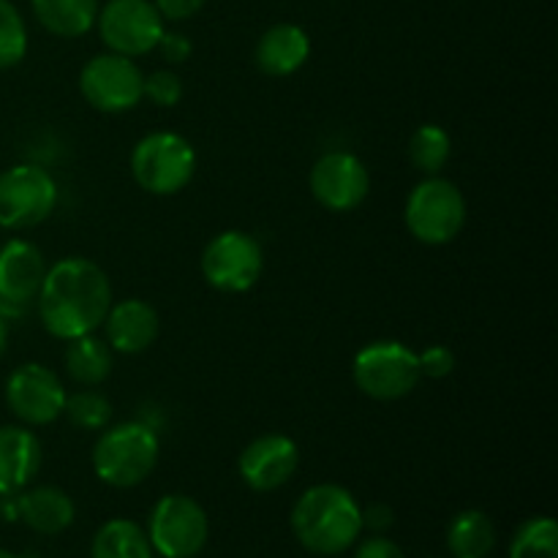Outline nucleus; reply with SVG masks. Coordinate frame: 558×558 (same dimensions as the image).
<instances>
[{"instance_id":"nucleus-7","label":"nucleus","mask_w":558,"mask_h":558,"mask_svg":"<svg viewBox=\"0 0 558 558\" xmlns=\"http://www.w3.org/2000/svg\"><path fill=\"white\" fill-rule=\"evenodd\" d=\"M147 539L161 558H194L210 539V521L199 501L185 494H169L153 507Z\"/></svg>"},{"instance_id":"nucleus-35","label":"nucleus","mask_w":558,"mask_h":558,"mask_svg":"<svg viewBox=\"0 0 558 558\" xmlns=\"http://www.w3.org/2000/svg\"><path fill=\"white\" fill-rule=\"evenodd\" d=\"M5 347H9V325H5V319L0 316V357L5 354Z\"/></svg>"},{"instance_id":"nucleus-10","label":"nucleus","mask_w":558,"mask_h":558,"mask_svg":"<svg viewBox=\"0 0 558 558\" xmlns=\"http://www.w3.org/2000/svg\"><path fill=\"white\" fill-rule=\"evenodd\" d=\"M262 267L265 256L259 240L243 229H227L216 234L202 251V276L218 292H248L259 281Z\"/></svg>"},{"instance_id":"nucleus-31","label":"nucleus","mask_w":558,"mask_h":558,"mask_svg":"<svg viewBox=\"0 0 558 558\" xmlns=\"http://www.w3.org/2000/svg\"><path fill=\"white\" fill-rule=\"evenodd\" d=\"M357 550H354V558H407L403 556L401 545L387 539L385 534H374V537L363 539V543H354Z\"/></svg>"},{"instance_id":"nucleus-3","label":"nucleus","mask_w":558,"mask_h":558,"mask_svg":"<svg viewBox=\"0 0 558 558\" xmlns=\"http://www.w3.org/2000/svg\"><path fill=\"white\" fill-rule=\"evenodd\" d=\"M161 441L145 423H118L104 428L93 447V472L109 488H136L158 466Z\"/></svg>"},{"instance_id":"nucleus-23","label":"nucleus","mask_w":558,"mask_h":558,"mask_svg":"<svg viewBox=\"0 0 558 558\" xmlns=\"http://www.w3.org/2000/svg\"><path fill=\"white\" fill-rule=\"evenodd\" d=\"M90 558H156V550L140 523L112 518L93 537Z\"/></svg>"},{"instance_id":"nucleus-36","label":"nucleus","mask_w":558,"mask_h":558,"mask_svg":"<svg viewBox=\"0 0 558 558\" xmlns=\"http://www.w3.org/2000/svg\"><path fill=\"white\" fill-rule=\"evenodd\" d=\"M0 558H20V556H14V554H9V550L0 548Z\"/></svg>"},{"instance_id":"nucleus-21","label":"nucleus","mask_w":558,"mask_h":558,"mask_svg":"<svg viewBox=\"0 0 558 558\" xmlns=\"http://www.w3.org/2000/svg\"><path fill=\"white\" fill-rule=\"evenodd\" d=\"M65 371H69L71 379L82 387H96L101 381H107V376L112 374V349L104 338H98L96 332L90 336H80L65 341Z\"/></svg>"},{"instance_id":"nucleus-33","label":"nucleus","mask_w":558,"mask_h":558,"mask_svg":"<svg viewBox=\"0 0 558 558\" xmlns=\"http://www.w3.org/2000/svg\"><path fill=\"white\" fill-rule=\"evenodd\" d=\"M207 0H153L158 14L169 22H185L194 14H199Z\"/></svg>"},{"instance_id":"nucleus-11","label":"nucleus","mask_w":558,"mask_h":558,"mask_svg":"<svg viewBox=\"0 0 558 558\" xmlns=\"http://www.w3.org/2000/svg\"><path fill=\"white\" fill-rule=\"evenodd\" d=\"M96 27L109 52L142 58L156 49L163 33V16L153 0H107L98 9Z\"/></svg>"},{"instance_id":"nucleus-17","label":"nucleus","mask_w":558,"mask_h":558,"mask_svg":"<svg viewBox=\"0 0 558 558\" xmlns=\"http://www.w3.org/2000/svg\"><path fill=\"white\" fill-rule=\"evenodd\" d=\"M41 441L27 425L0 428V496H14L33 483L41 469Z\"/></svg>"},{"instance_id":"nucleus-34","label":"nucleus","mask_w":558,"mask_h":558,"mask_svg":"<svg viewBox=\"0 0 558 558\" xmlns=\"http://www.w3.org/2000/svg\"><path fill=\"white\" fill-rule=\"evenodd\" d=\"M0 518L9 523L20 521V512H16V494L14 496H0Z\"/></svg>"},{"instance_id":"nucleus-13","label":"nucleus","mask_w":558,"mask_h":558,"mask_svg":"<svg viewBox=\"0 0 558 558\" xmlns=\"http://www.w3.org/2000/svg\"><path fill=\"white\" fill-rule=\"evenodd\" d=\"M311 194L325 210L352 213L365 202L371 191V174L354 153L332 150L325 153L311 167Z\"/></svg>"},{"instance_id":"nucleus-2","label":"nucleus","mask_w":558,"mask_h":558,"mask_svg":"<svg viewBox=\"0 0 558 558\" xmlns=\"http://www.w3.org/2000/svg\"><path fill=\"white\" fill-rule=\"evenodd\" d=\"M363 507L347 488L322 483L305 490L292 507V532L298 543L314 556H338L354 548L363 534Z\"/></svg>"},{"instance_id":"nucleus-27","label":"nucleus","mask_w":558,"mask_h":558,"mask_svg":"<svg viewBox=\"0 0 558 558\" xmlns=\"http://www.w3.org/2000/svg\"><path fill=\"white\" fill-rule=\"evenodd\" d=\"M27 54V27L11 0H0V71L14 69Z\"/></svg>"},{"instance_id":"nucleus-29","label":"nucleus","mask_w":558,"mask_h":558,"mask_svg":"<svg viewBox=\"0 0 558 558\" xmlns=\"http://www.w3.org/2000/svg\"><path fill=\"white\" fill-rule=\"evenodd\" d=\"M420 360V374L428 379H445L456 371V354L447 347H428L425 352L417 354Z\"/></svg>"},{"instance_id":"nucleus-14","label":"nucleus","mask_w":558,"mask_h":558,"mask_svg":"<svg viewBox=\"0 0 558 558\" xmlns=\"http://www.w3.org/2000/svg\"><path fill=\"white\" fill-rule=\"evenodd\" d=\"M300 447L283 434H265L245 445L238 458V472L243 483L256 494H270L283 488L298 474Z\"/></svg>"},{"instance_id":"nucleus-15","label":"nucleus","mask_w":558,"mask_h":558,"mask_svg":"<svg viewBox=\"0 0 558 558\" xmlns=\"http://www.w3.org/2000/svg\"><path fill=\"white\" fill-rule=\"evenodd\" d=\"M47 262L31 240H9L0 248V300L25 308L41 292Z\"/></svg>"},{"instance_id":"nucleus-8","label":"nucleus","mask_w":558,"mask_h":558,"mask_svg":"<svg viewBox=\"0 0 558 558\" xmlns=\"http://www.w3.org/2000/svg\"><path fill=\"white\" fill-rule=\"evenodd\" d=\"M58 207V183L36 163H16L0 172V227L31 229Z\"/></svg>"},{"instance_id":"nucleus-25","label":"nucleus","mask_w":558,"mask_h":558,"mask_svg":"<svg viewBox=\"0 0 558 558\" xmlns=\"http://www.w3.org/2000/svg\"><path fill=\"white\" fill-rule=\"evenodd\" d=\"M510 558H558V526L554 518L537 515L518 526Z\"/></svg>"},{"instance_id":"nucleus-32","label":"nucleus","mask_w":558,"mask_h":558,"mask_svg":"<svg viewBox=\"0 0 558 558\" xmlns=\"http://www.w3.org/2000/svg\"><path fill=\"white\" fill-rule=\"evenodd\" d=\"M360 518H363V529H368L371 534H385L390 532L392 523H396V512H392L390 505H381V501H374L365 510H360Z\"/></svg>"},{"instance_id":"nucleus-18","label":"nucleus","mask_w":558,"mask_h":558,"mask_svg":"<svg viewBox=\"0 0 558 558\" xmlns=\"http://www.w3.org/2000/svg\"><path fill=\"white\" fill-rule=\"evenodd\" d=\"M311 58V38L308 33L292 22H281L262 33L256 41L254 60L262 74L267 76H289L305 65Z\"/></svg>"},{"instance_id":"nucleus-12","label":"nucleus","mask_w":558,"mask_h":558,"mask_svg":"<svg viewBox=\"0 0 558 558\" xmlns=\"http://www.w3.org/2000/svg\"><path fill=\"white\" fill-rule=\"evenodd\" d=\"M5 403L22 425L38 428L63 417L65 387L47 365L25 363L5 379Z\"/></svg>"},{"instance_id":"nucleus-20","label":"nucleus","mask_w":558,"mask_h":558,"mask_svg":"<svg viewBox=\"0 0 558 558\" xmlns=\"http://www.w3.org/2000/svg\"><path fill=\"white\" fill-rule=\"evenodd\" d=\"M33 14L52 36L80 38L96 27L98 0H31Z\"/></svg>"},{"instance_id":"nucleus-24","label":"nucleus","mask_w":558,"mask_h":558,"mask_svg":"<svg viewBox=\"0 0 558 558\" xmlns=\"http://www.w3.org/2000/svg\"><path fill=\"white\" fill-rule=\"evenodd\" d=\"M452 156V140L441 125L425 123L409 140V161L425 178H434L447 167Z\"/></svg>"},{"instance_id":"nucleus-37","label":"nucleus","mask_w":558,"mask_h":558,"mask_svg":"<svg viewBox=\"0 0 558 558\" xmlns=\"http://www.w3.org/2000/svg\"><path fill=\"white\" fill-rule=\"evenodd\" d=\"M434 558H445V556H434Z\"/></svg>"},{"instance_id":"nucleus-1","label":"nucleus","mask_w":558,"mask_h":558,"mask_svg":"<svg viewBox=\"0 0 558 558\" xmlns=\"http://www.w3.org/2000/svg\"><path fill=\"white\" fill-rule=\"evenodd\" d=\"M36 303L44 330L60 341H71L104 325L112 305V287L96 262L69 256L49 267Z\"/></svg>"},{"instance_id":"nucleus-30","label":"nucleus","mask_w":558,"mask_h":558,"mask_svg":"<svg viewBox=\"0 0 558 558\" xmlns=\"http://www.w3.org/2000/svg\"><path fill=\"white\" fill-rule=\"evenodd\" d=\"M156 49L161 52V58L172 65H183L185 60L191 58V52H194L189 36H183V33L178 31H163L161 38H158Z\"/></svg>"},{"instance_id":"nucleus-9","label":"nucleus","mask_w":558,"mask_h":558,"mask_svg":"<svg viewBox=\"0 0 558 558\" xmlns=\"http://www.w3.org/2000/svg\"><path fill=\"white\" fill-rule=\"evenodd\" d=\"M80 93L98 112H131L145 98V74L134 58L114 52L96 54L80 71Z\"/></svg>"},{"instance_id":"nucleus-28","label":"nucleus","mask_w":558,"mask_h":558,"mask_svg":"<svg viewBox=\"0 0 558 558\" xmlns=\"http://www.w3.org/2000/svg\"><path fill=\"white\" fill-rule=\"evenodd\" d=\"M183 90L185 87L180 74H174V71L169 69L153 71L150 76H145V96L161 109L178 107L180 98H183Z\"/></svg>"},{"instance_id":"nucleus-4","label":"nucleus","mask_w":558,"mask_h":558,"mask_svg":"<svg viewBox=\"0 0 558 558\" xmlns=\"http://www.w3.org/2000/svg\"><path fill=\"white\" fill-rule=\"evenodd\" d=\"M196 150L185 136L156 131L136 142L131 153V174L136 185L153 196H174L194 180Z\"/></svg>"},{"instance_id":"nucleus-5","label":"nucleus","mask_w":558,"mask_h":558,"mask_svg":"<svg viewBox=\"0 0 558 558\" xmlns=\"http://www.w3.org/2000/svg\"><path fill=\"white\" fill-rule=\"evenodd\" d=\"M409 234L425 245H447L466 223V199L452 180L425 178L414 185L403 213Z\"/></svg>"},{"instance_id":"nucleus-26","label":"nucleus","mask_w":558,"mask_h":558,"mask_svg":"<svg viewBox=\"0 0 558 558\" xmlns=\"http://www.w3.org/2000/svg\"><path fill=\"white\" fill-rule=\"evenodd\" d=\"M63 414L74 428L104 430L109 420H112V403H109L107 396L96 390H76L71 396L65 392Z\"/></svg>"},{"instance_id":"nucleus-6","label":"nucleus","mask_w":558,"mask_h":558,"mask_svg":"<svg viewBox=\"0 0 558 558\" xmlns=\"http://www.w3.org/2000/svg\"><path fill=\"white\" fill-rule=\"evenodd\" d=\"M354 385L374 401H401L420 385L417 352L401 341H374L354 354Z\"/></svg>"},{"instance_id":"nucleus-19","label":"nucleus","mask_w":558,"mask_h":558,"mask_svg":"<svg viewBox=\"0 0 558 558\" xmlns=\"http://www.w3.org/2000/svg\"><path fill=\"white\" fill-rule=\"evenodd\" d=\"M16 512L31 532L47 534V537L65 532L76 518L74 499L65 490L52 488V485L20 490L16 494Z\"/></svg>"},{"instance_id":"nucleus-16","label":"nucleus","mask_w":558,"mask_h":558,"mask_svg":"<svg viewBox=\"0 0 558 558\" xmlns=\"http://www.w3.org/2000/svg\"><path fill=\"white\" fill-rule=\"evenodd\" d=\"M161 322L156 308L140 298H129L118 305H109V314L104 319V332L112 352L120 354H142L156 343Z\"/></svg>"},{"instance_id":"nucleus-22","label":"nucleus","mask_w":558,"mask_h":558,"mask_svg":"<svg viewBox=\"0 0 558 558\" xmlns=\"http://www.w3.org/2000/svg\"><path fill=\"white\" fill-rule=\"evenodd\" d=\"M452 558H488L496 548V526L483 510H463L447 526Z\"/></svg>"}]
</instances>
